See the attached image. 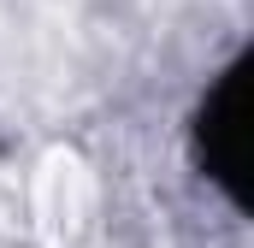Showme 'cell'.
Returning <instances> with one entry per match:
<instances>
[{
    "label": "cell",
    "mask_w": 254,
    "mask_h": 248,
    "mask_svg": "<svg viewBox=\"0 0 254 248\" xmlns=\"http://www.w3.org/2000/svg\"><path fill=\"white\" fill-rule=\"evenodd\" d=\"M243 119H249V65H231L213 83L207 107H201L195 154H201V166L231 189L237 201H243V166H249V124Z\"/></svg>",
    "instance_id": "6da1fadb"
}]
</instances>
